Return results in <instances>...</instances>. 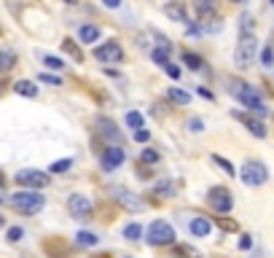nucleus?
Returning a JSON list of instances; mask_svg holds the SVG:
<instances>
[{"label":"nucleus","instance_id":"0eeeda50","mask_svg":"<svg viewBox=\"0 0 274 258\" xmlns=\"http://www.w3.org/2000/svg\"><path fill=\"white\" fill-rule=\"evenodd\" d=\"M95 57L100 62H105V65H119V62H124V49L119 41H108L95 49Z\"/></svg>","mask_w":274,"mask_h":258},{"label":"nucleus","instance_id":"c03bdc74","mask_svg":"<svg viewBox=\"0 0 274 258\" xmlns=\"http://www.w3.org/2000/svg\"><path fill=\"white\" fill-rule=\"evenodd\" d=\"M0 186H6V175H3V172H0Z\"/></svg>","mask_w":274,"mask_h":258},{"label":"nucleus","instance_id":"4be33fe9","mask_svg":"<svg viewBox=\"0 0 274 258\" xmlns=\"http://www.w3.org/2000/svg\"><path fill=\"white\" fill-rule=\"evenodd\" d=\"M75 242L81 247H95L97 242H100V237H97V234H92V231H78L75 234Z\"/></svg>","mask_w":274,"mask_h":258},{"label":"nucleus","instance_id":"cd10ccee","mask_svg":"<svg viewBox=\"0 0 274 258\" xmlns=\"http://www.w3.org/2000/svg\"><path fill=\"white\" fill-rule=\"evenodd\" d=\"M127 127L129 129H140V127H143V116H140L137 111H129L127 113Z\"/></svg>","mask_w":274,"mask_h":258},{"label":"nucleus","instance_id":"473e14b6","mask_svg":"<svg viewBox=\"0 0 274 258\" xmlns=\"http://www.w3.org/2000/svg\"><path fill=\"white\" fill-rule=\"evenodd\" d=\"M261 62H263V67L274 65V49H271V46H266V49L261 51Z\"/></svg>","mask_w":274,"mask_h":258},{"label":"nucleus","instance_id":"4c0bfd02","mask_svg":"<svg viewBox=\"0 0 274 258\" xmlns=\"http://www.w3.org/2000/svg\"><path fill=\"white\" fill-rule=\"evenodd\" d=\"M164 73H167L169 78H180V70L172 65V62H167V65H164Z\"/></svg>","mask_w":274,"mask_h":258},{"label":"nucleus","instance_id":"79ce46f5","mask_svg":"<svg viewBox=\"0 0 274 258\" xmlns=\"http://www.w3.org/2000/svg\"><path fill=\"white\" fill-rule=\"evenodd\" d=\"M105 6H108V9H119L121 0H105Z\"/></svg>","mask_w":274,"mask_h":258},{"label":"nucleus","instance_id":"49530a36","mask_svg":"<svg viewBox=\"0 0 274 258\" xmlns=\"http://www.w3.org/2000/svg\"><path fill=\"white\" fill-rule=\"evenodd\" d=\"M0 226H6V218L3 215H0Z\"/></svg>","mask_w":274,"mask_h":258},{"label":"nucleus","instance_id":"bb28decb","mask_svg":"<svg viewBox=\"0 0 274 258\" xmlns=\"http://www.w3.org/2000/svg\"><path fill=\"white\" fill-rule=\"evenodd\" d=\"M124 237H127V239H140V237H143V226H140V223H129L127 229H124Z\"/></svg>","mask_w":274,"mask_h":258},{"label":"nucleus","instance_id":"72a5a7b5","mask_svg":"<svg viewBox=\"0 0 274 258\" xmlns=\"http://www.w3.org/2000/svg\"><path fill=\"white\" fill-rule=\"evenodd\" d=\"M140 159H143V164H156V161H159V153L151 151V148H145V151L140 153Z\"/></svg>","mask_w":274,"mask_h":258},{"label":"nucleus","instance_id":"aec40b11","mask_svg":"<svg viewBox=\"0 0 274 258\" xmlns=\"http://www.w3.org/2000/svg\"><path fill=\"white\" fill-rule=\"evenodd\" d=\"M78 38H81L83 43H97L100 41V30L95 25H83L81 30H78Z\"/></svg>","mask_w":274,"mask_h":258},{"label":"nucleus","instance_id":"a19ab883","mask_svg":"<svg viewBox=\"0 0 274 258\" xmlns=\"http://www.w3.org/2000/svg\"><path fill=\"white\" fill-rule=\"evenodd\" d=\"M250 245H253V239H250V237H247V234H245V237H242V239H239V247H242V250H247Z\"/></svg>","mask_w":274,"mask_h":258},{"label":"nucleus","instance_id":"393cba45","mask_svg":"<svg viewBox=\"0 0 274 258\" xmlns=\"http://www.w3.org/2000/svg\"><path fill=\"white\" fill-rule=\"evenodd\" d=\"M151 59L156 62V65H161V67H164V65L169 62V51H167V49H161V46H159V49H153V51H151Z\"/></svg>","mask_w":274,"mask_h":258},{"label":"nucleus","instance_id":"423d86ee","mask_svg":"<svg viewBox=\"0 0 274 258\" xmlns=\"http://www.w3.org/2000/svg\"><path fill=\"white\" fill-rule=\"evenodd\" d=\"M49 172H41V169H19L17 172V186H22V189H46L49 186Z\"/></svg>","mask_w":274,"mask_h":258},{"label":"nucleus","instance_id":"39448f33","mask_svg":"<svg viewBox=\"0 0 274 258\" xmlns=\"http://www.w3.org/2000/svg\"><path fill=\"white\" fill-rule=\"evenodd\" d=\"M239 178H242V183L245 186H263L266 183V178H269V169H266V164L261 161H245L242 164V169H239Z\"/></svg>","mask_w":274,"mask_h":258},{"label":"nucleus","instance_id":"4468645a","mask_svg":"<svg viewBox=\"0 0 274 258\" xmlns=\"http://www.w3.org/2000/svg\"><path fill=\"white\" fill-rule=\"evenodd\" d=\"M237 119L245 124V127L253 132L255 137H266V124L261 119H255V116H245V113H237Z\"/></svg>","mask_w":274,"mask_h":258},{"label":"nucleus","instance_id":"a878e982","mask_svg":"<svg viewBox=\"0 0 274 258\" xmlns=\"http://www.w3.org/2000/svg\"><path fill=\"white\" fill-rule=\"evenodd\" d=\"M213 161H215L218 167H221V169L226 172V175H237V169H234V164H231L229 159H223V156H218V153H215V156H213Z\"/></svg>","mask_w":274,"mask_h":258},{"label":"nucleus","instance_id":"f704fd0d","mask_svg":"<svg viewBox=\"0 0 274 258\" xmlns=\"http://www.w3.org/2000/svg\"><path fill=\"white\" fill-rule=\"evenodd\" d=\"M135 140L137 143H148V140H151V132H148L145 127H140V129H135Z\"/></svg>","mask_w":274,"mask_h":258},{"label":"nucleus","instance_id":"7c9ffc66","mask_svg":"<svg viewBox=\"0 0 274 258\" xmlns=\"http://www.w3.org/2000/svg\"><path fill=\"white\" fill-rule=\"evenodd\" d=\"M70 167H73V161H70V159H62V161H54L51 167H49V172H59V175H62V172H67Z\"/></svg>","mask_w":274,"mask_h":258},{"label":"nucleus","instance_id":"2f4dec72","mask_svg":"<svg viewBox=\"0 0 274 258\" xmlns=\"http://www.w3.org/2000/svg\"><path fill=\"white\" fill-rule=\"evenodd\" d=\"M218 226H221L223 231H237V229H239V226H237V221H231V218H223V215L218 218Z\"/></svg>","mask_w":274,"mask_h":258},{"label":"nucleus","instance_id":"c85d7f7f","mask_svg":"<svg viewBox=\"0 0 274 258\" xmlns=\"http://www.w3.org/2000/svg\"><path fill=\"white\" fill-rule=\"evenodd\" d=\"M41 59L46 62V67H51V70H62V67H65V62H62L59 57H51V54H43Z\"/></svg>","mask_w":274,"mask_h":258},{"label":"nucleus","instance_id":"f8f14e48","mask_svg":"<svg viewBox=\"0 0 274 258\" xmlns=\"http://www.w3.org/2000/svg\"><path fill=\"white\" fill-rule=\"evenodd\" d=\"M113 199L119 202L121 207H127V210H143V202H140L132 191L121 189V186H116V189H113Z\"/></svg>","mask_w":274,"mask_h":258},{"label":"nucleus","instance_id":"a211bd4d","mask_svg":"<svg viewBox=\"0 0 274 258\" xmlns=\"http://www.w3.org/2000/svg\"><path fill=\"white\" fill-rule=\"evenodd\" d=\"M14 92L22 95V97H38V86L33 81H27V78H22V81L14 83Z\"/></svg>","mask_w":274,"mask_h":258},{"label":"nucleus","instance_id":"f3484780","mask_svg":"<svg viewBox=\"0 0 274 258\" xmlns=\"http://www.w3.org/2000/svg\"><path fill=\"white\" fill-rule=\"evenodd\" d=\"M62 51L70 54V57H73L75 62H83V49L73 41V38H62Z\"/></svg>","mask_w":274,"mask_h":258},{"label":"nucleus","instance_id":"5701e85b","mask_svg":"<svg viewBox=\"0 0 274 258\" xmlns=\"http://www.w3.org/2000/svg\"><path fill=\"white\" fill-rule=\"evenodd\" d=\"M153 194L156 197H161V199H167V197H175V183H169V181H164V183H159L153 189Z\"/></svg>","mask_w":274,"mask_h":258},{"label":"nucleus","instance_id":"c756f323","mask_svg":"<svg viewBox=\"0 0 274 258\" xmlns=\"http://www.w3.org/2000/svg\"><path fill=\"white\" fill-rule=\"evenodd\" d=\"M175 255L177 258H197V250L189 245H175Z\"/></svg>","mask_w":274,"mask_h":258},{"label":"nucleus","instance_id":"de8ad7c7","mask_svg":"<svg viewBox=\"0 0 274 258\" xmlns=\"http://www.w3.org/2000/svg\"><path fill=\"white\" fill-rule=\"evenodd\" d=\"M234 3H242V0H234Z\"/></svg>","mask_w":274,"mask_h":258},{"label":"nucleus","instance_id":"37998d69","mask_svg":"<svg viewBox=\"0 0 274 258\" xmlns=\"http://www.w3.org/2000/svg\"><path fill=\"white\" fill-rule=\"evenodd\" d=\"M199 95L207 97V100H213V92H210V89H199Z\"/></svg>","mask_w":274,"mask_h":258},{"label":"nucleus","instance_id":"dca6fc26","mask_svg":"<svg viewBox=\"0 0 274 258\" xmlns=\"http://www.w3.org/2000/svg\"><path fill=\"white\" fill-rule=\"evenodd\" d=\"M189 229H191V234H194V237H207V234L213 231V223H210L207 218H194Z\"/></svg>","mask_w":274,"mask_h":258},{"label":"nucleus","instance_id":"09e8293b","mask_svg":"<svg viewBox=\"0 0 274 258\" xmlns=\"http://www.w3.org/2000/svg\"><path fill=\"white\" fill-rule=\"evenodd\" d=\"M127 258H132V255H127Z\"/></svg>","mask_w":274,"mask_h":258},{"label":"nucleus","instance_id":"f03ea898","mask_svg":"<svg viewBox=\"0 0 274 258\" xmlns=\"http://www.w3.org/2000/svg\"><path fill=\"white\" fill-rule=\"evenodd\" d=\"M11 207H17L19 213H25V215H35V213H41V210L46 207V199L41 197V194H33V191H19V194H11L9 199Z\"/></svg>","mask_w":274,"mask_h":258},{"label":"nucleus","instance_id":"6e6552de","mask_svg":"<svg viewBox=\"0 0 274 258\" xmlns=\"http://www.w3.org/2000/svg\"><path fill=\"white\" fill-rule=\"evenodd\" d=\"M210 205H213V210L215 213H221V215H226V213H231V207H234V199H231V191L229 189H223V186H215L213 191H210Z\"/></svg>","mask_w":274,"mask_h":258},{"label":"nucleus","instance_id":"b1692460","mask_svg":"<svg viewBox=\"0 0 274 258\" xmlns=\"http://www.w3.org/2000/svg\"><path fill=\"white\" fill-rule=\"evenodd\" d=\"M17 65V54L14 51H0V70H11Z\"/></svg>","mask_w":274,"mask_h":258},{"label":"nucleus","instance_id":"8fccbe9b","mask_svg":"<svg viewBox=\"0 0 274 258\" xmlns=\"http://www.w3.org/2000/svg\"><path fill=\"white\" fill-rule=\"evenodd\" d=\"M271 3H274V0H271Z\"/></svg>","mask_w":274,"mask_h":258},{"label":"nucleus","instance_id":"2eb2a0df","mask_svg":"<svg viewBox=\"0 0 274 258\" xmlns=\"http://www.w3.org/2000/svg\"><path fill=\"white\" fill-rule=\"evenodd\" d=\"M194 11H197L202 19L213 17V14L218 11V0H194Z\"/></svg>","mask_w":274,"mask_h":258},{"label":"nucleus","instance_id":"a18cd8bd","mask_svg":"<svg viewBox=\"0 0 274 258\" xmlns=\"http://www.w3.org/2000/svg\"><path fill=\"white\" fill-rule=\"evenodd\" d=\"M3 194H6V191H3V186H0V202H6V197H3Z\"/></svg>","mask_w":274,"mask_h":258},{"label":"nucleus","instance_id":"1a4fd4ad","mask_svg":"<svg viewBox=\"0 0 274 258\" xmlns=\"http://www.w3.org/2000/svg\"><path fill=\"white\" fill-rule=\"evenodd\" d=\"M67 210L73 218H92V199L83 197V194H73L67 199Z\"/></svg>","mask_w":274,"mask_h":258},{"label":"nucleus","instance_id":"58836bf2","mask_svg":"<svg viewBox=\"0 0 274 258\" xmlns=\"http://www.w3.org/2000/svg\"><path fill=\"white\" fill-rule=\"evenodd\" d=\"M41 81H43V83H51V86H62V81H59L57 75H46V73H41Z\"/></svg>","mask_w":274,"mask_h":258},{"label":"nucleus","instance_id":"f257e3e1","mask_svg":"<svg viewBox=\"0 0 274 258\" xmlns=\"http://www.w3.org/2000/svg\"><path fill=\"white\" fill-rule=\"evenodd\" d=\"M229 92L234 97L239 100L245 108H250L253 113H258V116H266L269 113V108H266V103L261 97H258V92L253 89L250 83H245V81H231V86H229Z\"/></svg>","mask_w":274,"mask_h":258},{"label":"nucleus","instance_id":"ea45409f","mask_svg":"<svg viewBox=\"0 0 274 258\" xmlns=\"http://www.w3.org/2000/svg\"><path fill=\"white\" fill-rule=\"evenodd\" d=\"M189 129L191 132H202V129H205V124H202L199 119H189Z\"/></svg>","mask_w":274,"mask_h":258},{"label":"nucleus","instance_id":"ddd939ff","mask_svg":"<svg viewBox=\"0 0 274 258\" xmlns=\"http://www.w3.org/2000/svg\"><path fill=\"white\" fill-rule=\"evenodd\" d=\"M97 127H100V135H103L105 140H111V143H121L124 135L119 132V127L111 121V119H97Z\"/></svg>","mask_w":274,"mask_h":258},{"label":"nucleus","instance_id":"c9c22d12","mask_svg":"<svg viewBox=\"0 0 274 258\" xmlns=\"http://www.w3.org/2000/svg\"><path fill=\"white\" fill-rule=\"evenodd\" d=\"M22 237H25V231H22L19 226H14V229H9V242H19Z\"/></svg>","mask_w":274,"mask_h":258},{"label":"nucleus","instance_id":"20e7f679","mask_svg":"<svg viewBox=\"0 0 274 258\" xmlns=\"http://www.w3.org/2000/svg\"><path fill=\"white\" fill-rule=\"evenodd\" d=\"M148 245H175V229L167 223V221H153L151 226H148Z\"/></svg>","mask_w":274,"mask_h":258},{"label":"nucleus","instance_id":"9b49d317","mask_svg":"<svg viewBox=\"0 0 274 258\" xmlns=\"http://www.w3.org/2000/svg\"><path fill=\"white\" fill-rule=\"evenodd\" d=\"M164 14H167L172 22H180V25L189 22V9H186L183 0H169V3H164Z\"/></svg>","mask_w":274,"mask_h":258},{"label":"nucleus","instance_id":"412c9836","mask_svg":"<svg viewBox=\"0 0 274 258\" xmlns=\"http://www.w3.org/2000/svg\"><path fill=\"white\" fill-rule=\"evenodd\" d=\"M183 65L191 67V70H202L205 67V59H202L199 54H194V51H183Z\"/></svg>","mask_w":274,"mask_h":258},{"label":"nucleus","instance_id":"e433bc0d","mask_svg":"<svg viewBox=\"0 0 274 258\" xmlns=\"http://www.w3.org/2000/svg\"><path fill=\"white\" fill-rule=\"evenodd\" d=\"M245 33H253V19H250L247 14L242 17V35H245Z\"/></svg>","mask_w":274,"mask_h":258},{"label":"nucleus","instance_id":"9d476101","mask_svg":"<svg viewBox=\"0 0 274 258\" xmlns=\"http://www.w3.org/2000/svg\"><path fill=\"white\" fill-rule=\"evenodd\" d=\"M124 159H127L124 148H119V145L105 148V153H103V169H105V172H111V169H116V167H121Z\"/></svg>","mask_w":274,"mask_h":258},{"label":"nucleus","instance_id":"6ab92c4d","mask_svg":"<svg viewBox=\"0 0 274 258\" xmlns=\"http://www.w3.org/2000/svg\"><path fill=\"white\" fill-rule=\"evenodd\" d=\"M167 97H169L175 105H189V103H191V95H189V92H183V89H177V86H169V89H167Z\"/></svg>","mask_w":274,"mask_h":258},{"label":"nucleus","instance_id":"7ed1b4c3","mask_svg":"<svg viewBox=\"0 0 274 258\" xmlns=\"http://www.w3.org/2000/svg\"><path fill=\"white\" fill-rule=\"evenodd\" d=\"M255 59V35L253 33H245L239 38L237 49H234V65L237 67H250Z\"/></svg>","mask_w":274,"mask_h":258}]
</instances>
